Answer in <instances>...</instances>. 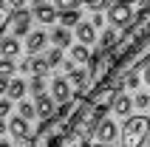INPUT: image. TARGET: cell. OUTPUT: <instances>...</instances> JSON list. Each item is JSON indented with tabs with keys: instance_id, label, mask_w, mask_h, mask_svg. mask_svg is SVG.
<instances>
[{
	"instance_id": "obj_4",
	"label": "cell",
	"mask_w": 150,
	"mask_h": 147,
	"mask_svg": "<svg viewBox=\"0 0 150 147\" xmlns=\"http://www.w3.org/2000/svg\"><path fill=\"white\" fill-rule=\"evenodd\" d=\"M8 28H11V37H25L28 28H31V14H28L25 8L11 11V17H8Z\"/></svg>"
},
{
	"instance_id": "obj_20",
	"label": "cell",
	"mask_w": 150,
	"mask_h": 147,
	"mask_svg": "<svg viewBox=\"0 0 150 147\" xmlns=\"http://www.w3.org/2000/svg\"><path fill=\"white\" fill-rule=\"evenodd\" d=\"M28 90H31L34 96H42V93H45V76H34V79L28 82Z\"/></svg>"
},
{
	"instance_id": "obj_15",
	"label": "cell",
	"mask_w": 150,
	"mask_h": 147,
	"mask_svg": "<svg viewBox=\"0 0 150 147\" xmlns=\"http://www.w3.org/2000/svg\"><path fill=\"white\" fill-rule=\"evenodd\" d=\"M51 42H54L57 48L71 45V31H68V28H54V31H51Z\"/></svg>"
},
{
	"instance_id": "obj_36",
	"label": "cell",
	"mask_w": 150,
	"mask_h": 147,
	"mask_svg": "<svg viewBox=\"0 0 150 147\" xmlns=\"http://www.w3.org/2000/svg\"><path fill=\"white\" fill-rule=\"evenodd\" d=\"M0 147H11V144H8V141H3V139H0Z\"/></svg>"
},
{
	"instance_id": "obj_32",
	"label": "cell",
	"mask_w": 150,
	"mask_h": 147,
	"mask_svg": "<svg viewBox=\"0 0 150 147\" xmlns=\"http://www.w3.org/2000/svg\"><path fill=\"white\" fill-rule=\"evenodd\" d=\"M91 25H93V28H99V25H102V17H99V14H93V20H91Z\"/></svg>"
},
{
	"instance_id": "obj_31",
	"label": "cell",
	"mask_w": 150,
	"mask_h": 147,
	"mask_svg": "<svg viewBox=\"0 0 150 147\" xmlns=\"http://www.w3.org/2000/svg\"><path fill=\"white\" fill-rule=\"evenodd\" d=\"M142 68H144V71H142V79L150 85V62H147V65H142Z\"/></svg>"
},
{
	"instance_id": "obj_28",
	"label": "cell",
	"mask_w": 150,
	"mask_h": 147,
	"mask_svg": "<svg viewBox=\"0 0 150 147\" xmlns=\"http://www.w3.org/2000/svg\"><path fill=\"white\" fill-rule=\"evenodd\" d=\"M122 82H125L127 88H139V74H133V71H130V74H127V76H125Z\"/></svg>"
},
{
	"instance_id": "obj_9",
	"label": "cell",
	"mask_w": 150,
	"mask_h": 147,
	"mask_svg": "<svg viewBox=\"0 0 150 147\" xmlns=\"http://www.w3.org/2000/svg\"><path fill=\"white\" fill-rule=\"evenodd\" d=\"M20 71H28V74H34V76H45L51 68H48V62H45V57H34V59H23Z\"/></svg>"
},
{
	"instance_id": "obj_22",
	"label": "cell",
	"mask_w": 150,
	"mask_h": 147,
	"mask_svg": "<svg viewBox=\"0 0 150 147\" xmlns=\"http://www.w3.org/2000/svg\"><path fill=\"white\" fill-rule=\"evenodd\" d=\"M17 68H14V59H6V57H0V76H11V74H14Z\"/></svg>"
},
{
	"instance_id": "obj_3",
	"label": "cell",
	"mask_w": 150,
	"mask_h": 147,
	"mask_svg": "<svg viewBox=\"0 0 150 147\" xmlns=\"http://www.w3.org/2000/svg\"><path fill=\"white\" fill-rule=\"evenodd\" d=\"M116 136H119V130H116V122L113 119H102L96 124V130H93V139L99 141V147H110L116 141Z\"/></svg>"
},
{
	"instance_id": "obj_5",
	"label": "cell",
	"mask_w": 150,
	"mask_h": 147,
	"mask_svg": "<svg viewBox=\"0 0 150 147\" xmlns=\"http://www.w3.org/2000/svg\"><path fill=\"white\" fill-rule=\"evenodd\" d=\"M51 99H54V105H65V102H71L74 99V90H71V82L62 79V76H57V79L51 82Z\"/></svg>"
},
{
	"instance_id": "obj_6",
	"label": "cell",
	"mask_w": 150,
	"mask_h": 147,
	"mask_svg": "<svg viewBox=\"0 0 150 147\" xmlns=\"http://www.w3.org/2000/svg\"><path fill=\"white\" fill-rule=\"evenodd\" d=\"M54 110H57V105H54V99L51 96H37V102H34V113L40 116L42 122H48V119H54Z\"/></svg>"
},
{
	"instance_id": "obj_2",
	"label": "cell",
	"mask_w": 150,
	"mask_h": 147,
	"mask_svg": "<svg viewBox=\"0 0 150 147\" xmlns=\"http://www.w3.org/2000/svg\"><path fill=\"white\" fill-rule=\"evenodd\" d=\"M108 23L116 25V28H127V25L133 23V6H130L127 0L110 3V6H108Z\"/></svg>"
},
{
	"instance_id": "obj_29",
	"label": "cell",
	"mask_w": 150,
	"mask_h": 147,
	"mask_svg": "<svg viewBox=\"0 0 150 147\" xmlns=\"http://www.w3.org/2000/svg\"><path fill=\"white\" fill-rule=\"evenodd\" d=\"M8 110H11V102H8V99H3V102H0V122H3V116H6Z\"/></svg>"
},
{
	"instance_id": "obj_17",
	"label": "cell",
	"mask_w": 150,
	"mask_h": 147,
	"mask_svg": "<svg viewBox=\"0 0 150 147\" xmlns=\"http://www.w3.org/2000/svg\"><path fill=\"white\" fill-rule=\"evenodd\" d=\"M88 59H91L88 45H74L71 48V62H88Z\"/></svg>"
},
{
	"instance_id": "obj_34",
	"label": "cell",
	"mask_w": 150,
	"mask_h": 147,
	"mask_svg": "<svg viewBox=\"0 0 150 147\" xmlns=\"http://www.w3.org/2000/svg\"><path fill=\"white\" fill-rule=\"evenodd\" d=\"M3 133H6V122H0V136H3Z\"/></svg>"
},
{
	"instance_id": "obj_26",
	"label": "cell",
	"mask_w": 150,
	"mask_h": 147,
	"mask_svg": "<svg viewBox=\"0 0 150 147\" xmlns=\"http://www.w3.org/2000/svg\"><path fill=\"white\" fill-rule=\"evenodd\" d=\"M133 107H139V110H144V107H150V93H136V99H133Z\"/></svg>"
},
{
	"instance_id": "obj_38",
	"label": "cell",
	"mask_w": 150,
	"mask_h": 147,
	"mask_svg": "<svg viewBox=\"0 0 150 147\" xmlns=\"http://www.w3.org/2000/svg\"><path fill=\"white\" fill-rule=\"evenodd\" d=\"M127 3H130V0H127Z\"/></svg>"
},
{
	"instance_id": "obj_33",
	"label": "cell",
	"mask_w": 150,
	"mask_h": 147,
	"mask_svg": "<svg viewBox=\"0 0 150 147\" xmlns=\"http://www.w3.org/2000/svg\"><path fill=\"white\" fill-rule=\"evenodd\" d=\"M8 88V79H6V76H0V90H6Z\"/></svg>"
},
{
	"instance_id": "obj_27",
	"label": "cell",
	"mask_w": 150,
	"mask_h": 147,
	"mask_svg": "<svg viewBox=\"0 0 150 147\" xmlns=\"http://www.w3.org/2000/svg\"><path fill=\"white\" fill-rule=\"evenodd\" d=\"M113 42H116V31H105L102 34V51H110Z\"/></svg>"
},
{
	"instance_id": "obj_35",
	"label": "cell",
	"mask_w": 150,
	"mask_h": 147,
	"mask_svg": "<svg viewBox=\"0 0 150 147\" xmlns=\"http://www.w3.org/2000/svg\"><path fill=\"white\" fill-rule=\"evenodd\" d=\"M31 3H34V6H42V3H45V0H31Z\"/></svg>"
},
{
	"instance_id": "obj_12",
	"label": "cell",
	"mask_w": 150,
	"mask_h": 147,
	"mask_svg": "<svg viewBox=\"0 0 150 147\" xmlns=\"http://www.w3.org/2000/svg\"><path fill=\"white\" fill-rule=\"evenodd\" d=\"M76 37H79L82 45H91V42L96 40V28H93L91 23H76Z\"/></svg>"
},
{
	"instance_id": "obj_18",
	"label": "cell",
	"mask_w": 150,
	"mask_h": 147,
	"mask_svg": "<svg viewBox=\"0 0 150 147\" xmlns=\"http://www.w3.org/2000/svg\"><path fill=\"white\" fill-rule=\"evenodd\" d=\"M71 71V82H74L79 90H85V82H88V74L82 71V68H68Z\"/></svg>"
},
{
	"instance_id": "obj_30",
	"label": "cell",
	"mask_w": 150,
	"mask_h": 147,
	"mask_svg": "<svg viewBox=\"0 0 150 147\" xmlns=\"http://www.w3.org/2000/svg\"><path fill=\"white\" fill-rule=\"evenodd\" d=\"M6 3H8V8H11V11H17V8H23L25 0H6Z\"/></svg>"
},
{
	"instance_id": "obj_1",
	"label": "cell",
	"mask_w": 150,
	"mask_h": 147,
	"mask_svg": "<svg viewBox=\"0 0 150 147\" xmlns=\"http://www.w3.org/2000/svg\"><path fill=\"white\" fill-rule=\"evenodd\" d=\"M150 136V119L147 116H130L125 127L119 130V144L122 147H144Z\"/></svg>"
},
{
	"instance_id": "obj_16",
	"label": "cell",
	"mask_w": 150,
	"mask_h": 147,
	"mask_svg": "<svg viewBox=\"0 0 150 147\" xmlns=\"http://www.w3.org/2000/svg\"><path fill=\"white\" fill-rule=\"evenodd\" d=\"M59 23H62V28H71V25L82 23L79 20V8H74V11H59Z\"/></svg>"
},
{
	"instance_id": "obj_11",
	"label": "cell",
	"mask_w": 150,
	"mask_h": 147,
	"mask_svg": "<svg viewBox=\"0 0 150 147\" xmlns=\"http://www.w3.org/2000/svg\"><path fill=\"white\" fill-rule=\"evenodd\" d=\"M110 107H113V113H116V116H127L130 110H133V99L125 96V93H119V96L113 99V105H110Z\"/></svg>"
},
{
	"instance_id": "obj_23",
	"label": "cell",
	"mask_w": 150,
	"mask_h": 147,
	"mask_svg": "<svg viewBox=\"0 0 150 147\" xmlns=\"http://www.w3.org/2000/svg\"><path fill=\"white\" fill-rule=\"evenodd\" d=\"M45 62H48V68H57L59 62H62V51H59V48H51L48 57H45Z\"/></svg>"
},
{
	"instance_id": "obj_21",
	"label": "cell",
	"mask_w": 150,
	"mask_h": 147,
	"mask_svg": "<svg viewBox=\"0 0 150 147\" xmlns=\"http://www.w3.org/2000/svg\"><path fill=\"white\" fill-rule=\"evenodd\" d=\"M34 116H37V113H34V102H25V99H23V102H20V119L31 122Z\"/></svg>"
},
{
	"instance_id": "obj_37",
	"label": "cell",
	"mask_w": 150,
	"mask_h": 147,
	"mask_svg": "<svg viewBox=\"0 0 150 147\" xmlns=\"http://www.w3.org/2000/svg\"><path fill=\"white\" fill-rule=\"evenodd\" d=\"M144 147H150V136H147V141H144Z\"/></svg>"
},
{
	"instance_id": "obj_13",
	"label": "cell",
	"mask_w": 150,
	"mask_h": 147,
	"mask_svg": "<svg viewBox=\"0 0 150 147\" xmlns=\"http://www.w3.org/2000/svg\"><path fill=\"white\" fill-rule=\"evenodd\" d=\"M25 79H8V88H6V96L8 99H23L25 96Z\"/></svg>"
},
{
	"instance_id": "obj_8",
	"label": "cell",
	"mask_w": 150,
	"mask_h": 147,
	"mask_svg": "<svg viewBox=\"0 0 150 147\" xmlns=\"http://www.w3.org/2000/svg\"><path fill=\"white\" fill-rule=\"evenodd\" d=\"M6 130L11 133V136H14L17 141H25V139H31V130H28V122H25V119H20V116H17V119H11V122L6 124Z\"/></svg>"
},
{
	"instance_id": "obj_7",
	"label": "cell",
	"mask_w": 150,
	"mask_h": 147,
	"mask_svg": "<svg viewBox=\"0 0 150 147\" xmlns=\"http://www.w3.org/2000/svg\"><path fill=\"white\" fill-rule=\"evenodd\" d=\"M45 42H48V34H45V31H28V34H25V51H28V54L42 51Z\"/></svg>"
},
{
	"instance_id": "obj_14",
	"label": "cell",
	"mask_w": 150,
	"mask_h": 147,
	"mask_svg": "<svg viewBox=\"0 0 150 147\" xmlns=\"http://www.w3.org/2000/svg\"><path fill=\"white\" fill-rule=\"evenodd\" d=\"M34 17H37L40 23H54V20H57V8H51L48 3H42V6H34Z\"/></svg>"
},
{
	"instance_id": "obj_10",
	"label": "cell",
	"mask_w": 150,
	"mask_h": 147,
	"mask_svg": "<svg viewBox=\"0 0 150 147\" xmlns=\"http://www.w3.org/2000/svg\"><path fill=\"white\" fill-rule=\"evenodd\" d=\"M0 54L6 59H14L17 54H20V42H17V37H0Z\"/></svg>"
},
{
	"instance_id": "obj_19",
	"label": "cell",
	"mask_w": 150,
	"mask_h": 147,
	"mask_svg": "<svg viewBox=\"0 0 150 147\" xmlns=\"http://www.w3.org/2000/svg\"><path fill=\"white\" fill-rule=\"evenodd\" d=\"M8 17H11V8H8L6 0H0V34L8 28Z\"/></svg>"
},
{
	"instance_id": "obj_25",
	"label": "cell",
	"mask_w": 150,
	"mask_h": 147,
	"mask_svg": "<svg viewBox=\"0 0 150 147\" xmlns=\"http://www.w3.org/2000/svg\"><path fill=\"white\" fill-rule=\"evenodd\" d=\"M54 6L59 11H74V8H79V0H54Z\"/></svg>"
},
{
	"instance_id": "obj_24",
	"label": "cell",
	"mask_w": 150,
	"mask_h": 147,
	"mask_svg": "<svg viewBox=\"0 0 150 147\" xmlns=\"http://www.w3.org/2000/svg\"><path fill=\"white\" fill-rule=\"evenodd\" d=\"M85 6L91 8L93 14H99L102 8H108V6H110V0H85Z\"/></svg>"
}]
</instances>
